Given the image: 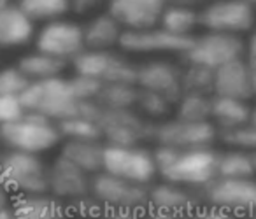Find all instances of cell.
Instances as JSON below:
<instances>
[{
	"instance_id": "cell-1",
	"label": "cell",
	"mask_w": 256,
	"mask_h": 219,
	"mask_svg": "<svg viewBox=\"0 0 256 219\" xmlns=\"http://www.w3.org/2000/svg\"><path fill=\"white\" fill-rule=\"evenodd\" d=\"M153 158L158 176L165 182L198 191L218 177V152L212 148L174 149L156 146Z\"/></svg>"
},
{
	"instance_id": "cell-2",
	"label": "cell",
	"mask_w": 256,
	"mask_h": 219,
	"mask_svg": "<svg viewBox=\"0 0 256 219\" xmlns=\"http://www.w3.org/2000/svg\"><path fill=\"white\" fill-rule=\"evenodd\" d=\"M79 114L92 118L98 124L106 144L140 146L153 137L154 123L140 116L136 109H107L96 102H81Z\"/></svg>"
},
{
	"instance_id": "cell-3",
	"label": "cell",
	"mask_w": 256,
	"mask_h": 219,
	"mask_svg": "<svg viewBox=\"0 0 256 219\" xmlns=\"http://www.w3.org/2000/svg\"><path fill=\"white\" fill-rule=\"evenodd\" d=\"M26 112H36L48 118L53 123L78 116L81 102L74 96L68 79L62 76L44 81H32L20 95Z\"/></svg>"
},
{
	"instance_id": "cell-4",
	"label": "cell",
	"mask_w": 256,
	"mask_h": 219,
	"mask_svg": "<svg viewBox=\"0 0 256 219\" xmlns=\"http://www.w3.org/2000/svg\"><path fill=\"white\" fill-rule=\"evenodd\" d=\"M60 140L56 123L36 112H25L22 120L0 126V142H4L9 151L40 154L53 149Z\"/></svg>"
},
{
	"instance_id": "cell-5",
	"label": "cell",
	"mask_w": 256,
	"mask_h": 219,
	"mask_svg": "<svg viewBox=\"0 0 256 219\" xmlns=\"http://www.w3.org/2000/svg\"><path fill=\"white\" fill-rule=\"evenodd\" d=\"M0 182L22 196L48 193V166L37 154L8 151L0 158Z\"/></svg>"
},
{
	"instance_id": "cell-6",
	"label": "cell",
	"mask_w": 256,
	"mask_h": 219,
	"mask_svg": "<svg viewBox=\"0 0 256 219\" xmlns=\"http://www.w3.org/2000/svg\"><path fill=\"white\" fill-rule=\"evenodd\" d=\"M200 204L234 216H251L256 210V179H226L214 177L196 191Z\"/></svg>"
},
{
	"instance_id": "cell-7",
	"label": "cell",
	"mask_w": 256,
	"mask_h": 219,
	"mask_svg": "<svg viewBox=\"0 0 256 219\" xmlns=\"http://www.w3.org/2000/svg\"><path fill=\"white\" fill-rule=\"evenodd\" d=\"M102 172L140 186H150L158 176L153 151H148L142 146L104 144Z\"/></svg>"
},
{
	"instance_id": "cell-8",
	"label": "cell",
	"mask_w": 256,
	"mask_h": 219,
	"mask_svg": "<svg viewBox=\"0 0 256 219\" xmlns=\"http://www.w3.org/2000/svg\"><path fill=\"white\" fill-rule=\"evenodd\" d=\"M76 76L95 79L102 84H136L137 65L114 51L84 50L72 60Z\"/></svg>"
},
{
	"instance_id": "cell-9",
	"label": "cell",
	"mask_w": 256,
	"mask_h": 219,
	"mask_svg": "<svg viewBox=\"0 0 256 219\" xmlns=\"http://www.w3.org/2000/svg\"><path fill=\"white\" fill-rule=\"evenodd\" d=\"M200 26L207 32L242 37L256 23V9L244 0H212L198 11Z\"/></svg>"
},
{
	"instance_id": "cell-10",
	"label": "cell",
	"mask_w": 256,
	"mask_h": 219,
	"mask_svg": "<svg viewBox=\"0 0 256 219\" xmlns=\"http://www.w3.org/2000/svg\"><path fill=\"white\" fill-rule=\"evenodd\" d=\"M92 196L104 210L140 212L148 207V186L120 179L107 172L92 176Z\"/></svg>"
},
{
	"instance_id": "cell-11",
	"label": "cell",
	"mask_w": 256,
	"mask_h": 219,
	"mask_svg": "<svg viewBox=\"0 0 256 219\" xmlns=\"http://www.w3.org/2000/svg\"><path fill=\"white\" fill-rule=\"evenodd\" d=\"M244 51L246 42L242 37L206 32L198 37H193L182 58L186 64L202 65L210 70H216L230 62L244 58Z\"/></svg>"
},
{
	"instance_id": "cell-12",
	"label": "cell",
	"mask_w": 256,
	"mask_h": 219,
	"mask_svg": "<svg viewBox=\"0 0 256 219\" xmlns=\"http://www.w3.org/2000/svg\"><path fill=\"white\" fill-rule=\"evenodd\" d=\"M151 138L156 146L174 149L212 148V142L218 138V128L210 121H184L174 118L154 123Z\"/></svg>"
},
{
	"instance_id": "cell-13",
	"label": "cell",
	"mask_w": 256,
	"mask_h": 219,
	"mask_svg": "<svg viewBox=\"0 0 256 219\" xmlns=\"http://www.w3.org/2000/svg\"><path fill=\"white\" fill-rule=\"evenodd\" d=\"M36 48L40 53L65 62L74 60L86 50L82 26L67 20H54L40 28L36 37Z\"/></svg>"
},
{
	"instance_id": "cell-14",
	"label": "cell",
	"mask_w": 256,
	"mask_h": 219,
	"mask_svg": "<svg viewBox=\"0 0 256 219\" xmlns=\"http://www.w3.org/2000/svg\"><path fill=\"white\" fill-rule=\"evenodd\" d=\"M192 39L193 37L172 36L156 25L144 30H123L118 48L132 54H184Z\"/></svg>"
},
{
	"instance_id": "cell-15",
	"label": "cell",
	"mask_w": 256,
	"mask_h": 219,
	"mask_svg": "<svg viewBox=\"0 0 256 219\" xmlns=\"http://www.w3.org/2000/svg\"><path fill=\"white\" fill-rule=\"evenodd\" d=\"M48 193L56 200L76 204L92 196V176L76 166L64 156H58L48 166Z\"/></svg>"
},
{
	"instance_id": "cell-16",
	"label": "cell",
	"mask_w": 256,
	"mask_h": 219,
	"mask_svg": "<svg viewBox=\"0 0 256 219\" xmlns=\"http://www.w3.org/2000/svg\"><path fill=\"white\" fill-rule=\"evenodd\" d=\"M136 86L142 92L156 93L176 104L182 95L181 68L164 60H151L140 64L137 67Z\"/></svg>"
},
{
	"instance_id": "cell-17",
	"label": "cell",
	"mask_w": 256,
	"mask_h": 219,
	"mask_svg": "<svg viewBox=\"0 0 256 219\" xmlns=\"http://www.w3.org/2000/svg\"><path fill=\"white\" fill-rule=\"evenodd\" d=\"M167 0H109L107 12L123 30H144L160 23Z\"/></svg>"
},
{
	"instance_id": "cell-18",
	"label": "cell",
	"mask_w": 256,
	"mask_h": 219,
	"mask_svg": "<svg viewBox=\"0 0 256 219\" xmlns=\"http://www.w3.org/2000/svg\"><path fill=\"white\" fill-rule=\"evenodd\" d=\"M212 95L246 100L252 96V68L244 58L230 62L214 70Z\"/></svg>"
},
{
	"instance_id": "cell-19",
	"label": "cell",
	"mask_w": 256,
	"mask_h": 219,
	"mask_svg": "<svg viewBox=\"0 0 256 219\" xmlns=\"http://www.w3.org/2000/svg\"><path fill=\"white\" fill-rule=\"evenodd\" d=\"M200 200L195 190L178 186L172 182H162L148 186V208L154 210L193 214L198 208Z\"/></svg>"
},
{
	"instance_id": "cell-20",
	"label": "cell",
	"mask_w": 256,
	"mask_h": 219,
	"mask_svg": "<svg viewBox=\"0 0 256 219\" xmlns=\"http://www.w3.org/2000/svg\"><path fill=\"white\" fill-rule=\"evenodd\" d=\"M11 212L12 219H67L64 204L50 193L18 198Z\"/></svg>"
},
{
	"instance_id": "cell-21",
	"label": "cell",
	"mask_w": 256,
	"mask_h": 219,
	"mask_svg": "<svg viewBox=\"0 0 256 219\" xmlns=\"http://www.w3.org/2000/svg\"><path fill=\"white\" fill-rule=\"evenodd\" d=\"M34 37V22H30L18 9L8 6L0 11V50L26 44Z\"/></svg>"
},
{
	"instance_id": "cell-22",
	"label": "cell",
	"mask_w": 256,
	"mask_h": 219,
	"mask_svg": "<svg viewBox=\"0 0 256 219\" xmlns=\"http://www.w3.org/2000/svg\"><path fill=\"white\" fill-rule=\"evenodd\" d=\"M82 34L86 50L112 51V48L120 44L123 28L109 12H106L90 20L88 25L82 26Z\"/></svg>"
},
{
	"instance_id": "cell-23",
	"label": "cell",
	"mask_w": 256,
	"mask_h": 219,
	"mask_svg": "<svg viewBox=\"0 0 256 219\" xmlns=\"http://www.w3.org/2000/svg\"><path fill=\"white\" fill-rule=\"evenodd\" d=\"M60 156L74 163L90 176L102 172L104 144L102 140H65Z\"/></svg>"
},
{
	"instance_id": "cell-24",
	"label": "cell",
	"mask_w": 256,
	"mask_h": 219,
	"mask_svg": "<svg viewBox=\"0 0 256 219\" xmlns=\"http://www.w3.org/2000/svg\"><path fill=\"white\" fill-rule=\"evenodd\" d=\"M251 107L246 100L212 95L210 102V123L218 130H228L251 121Z\"/></svg>"
},
{
	"instance_id": "cell-25",
	"label": "cell",
	"mask_w": 256,
	"mask_h": 219,
	"mask_svg": "<svg viewBox=\"0 0 256 219\" xmlns=\"http://www.w3.org/2000/svg\"><path fill=\"white\" fill-rule=\"evenodd\" d=\"M198 25V11L193 6L172 4V2H167L158 23V26L179 37H193V30Z\"/></svg>"
},
{
	"instance_id": "cell-26",
	"label": "cell",
	"mask_w": 256,
	"mask_h": 219,
	"mask_svg": "<svg viewBox=\"0 0 256 219\" xmlns=\"http://www.w3.org/2000/svg\"><path fill=\"white\" fill-rule=\"evenodd\" d=\"M18 68L30 79V81H44V79L58 78V76L64 72L65 62L53 58L46 53H36L25 54V56L20 58Z\"/></svg>"
},
{
	"instance_id": "cell-27",
	"label": "cell",
	"mask_w": 256,
	"mask_h": 219,
	"mask_svg": "<svg viewBox=\"0 0 256 219\" xmlns=\"http://www.w3.org/2000/svg\"><path fill=\"white\" fill-rule=\"evenodd\" d=\"M256 176L252 166L251 152L226 149L218 152V177L226 179H252Z\"/></svg>"
},
{
	"instance_id": "cell-28",
	"label": "cell",
	"mask_w": 256,
	"mask_h": 219,
	"mask_svg": "<svg viewBox=\"0 0 256 219\" xmlns=\"http://www.w3.org/2000/svg\"><path fill=\"white\" fill-rule=\"evenodd\" d=\"M18 9L30 22H54L68 12V0H18Z\"/></svg>"
},
{
	"instance_id": "cell-29",
	"label": "cell",
	"mask_w": 256,
	"mask_h": 219,
	"mask_svg": "<svg viewBox=\"0 0 256 219\" xmlns=\"http://www.w3.org/2000/svg\"><path fill=\"white\" fill-rule=\"evenodd\" d=\"M137 96L136 84H104L95 102L107 109H136Z\"/></svg>"
},
{
	"instance_id": "cell-30",
	"label": "cell",
	"mask_w": 256,
	"mask_h": 219,
	"mask_svg": "<svg viewBox=\"0 0 256 219\" xmlns=\"http://www.w3.org/2000/svg\"><path fill=\"white\" fill-rule=\"evenodd\" d=\"M210 102L212 95L182 93L176 102V118L184 121H210Z\"/></svg>"
},
{
	"instance_id": "cell-31",
	"label": "cell",
	"mask_w": 256,
	"mask_h": 219,
	"mask_svg": "<svg viewBox=\"0 0 256 219\" xmlns=\"http://www.w3.org/2000/svg\"><path fill=\"white\" fill-rule=\"evenodd\" d=\"M62 138L65 140H102L100 128L92 118L82 114L67 118V120L56 123Z\"/></svg>"
},
{
	"instance_id": "cell-32",
	"label": "cell",
	"mask_w": 256,
	"mask_h": 219,
	"mask_svg": "<svg viewBox=\"0 0 256 219\" xmlns=\"http://www.w3.org/2000/svg\"><path fill=\"white\" fill-rule=\"evenodd\" d=\"M181 88L182 93L212 95L214 70L202 67V65L186 64V67L181 68Z\"/></svg>"
},
{
	"instance_id": "cell-33",
	"label": "cell",
	"mask_w": 256,
	"mask_h": 219,
	"mask_svg": "<svg viewBox=\"0 0 256 219\" xmlns=\"http://www.w3.org/2000/svg\"><path fill=\"white\" fill-rule=\"evenodd\" d=\"M218 138L228 149H238L246 152L256 151V126L251 123L228 128V130H218Z\"/></svg>"
},
{
	"instance_id": "cell-34",
	"label": "cell",
	"mask_w": 256,
	"mask_h": 219,
	"mask_svg": "<svg viewBox=\"0 0 256 219\" xmlns=\"http://www.w3.org/2000/svg\"><path fill=\"white\" fill-rule=\"evenodd\" d=\"M30 82L32 81L18 67H6L0 70V95L20 96Z\"/></svg>"
},
{
	"instance_id": "cell-35",
	"label": "cell",
	"mask_w": 256,
	"mask_h": 219,
	"mask_svg": "<svg viewBox=\"0 0 256 219\" xmlns=\"http://www.w3.org/2000/svg\"><path fill=\"white\" fill-rule=\"evenodd\" d=\"M170 106H172V102L165 98V96L139 90L136 107L142 114H146L148 118H164L165 114L170 110Z\"/></svg>"
},
{
	"instance_id": "cell-36",
	"label": "cell",
	"mask_w": 256,
	"mask_h": 219,
	"mask_svg": "<svg viewBox=\"0 0 256 219\" xmlns=\"http://www.w3.org/2000/svg\"><path fill=\"white\" fill-rule=\"evenodd\" d=\"M68 84L74 93V96L79 102H95L98 96L100 90H102V82L95 81V79L82 78V76H74L68 79Z\"/></svg>"
},
{
	"instance_id": "cell-37",
	"label": "cell",
	"mask_w": 256,
	"mask_h": 219,
	"mask_svg": "<svg viewBox=\"0 0 256 219\" xmlns=\"http://www.w3.org/2000/svg\"><path fill=\"white\" fill-rule=\"evenodd\" d=\"M25 112L26 110L23 107L20 96L0 95V126L22 120L25 116Z\"/></svg>"
},
{
	"instance_id": "cell-38",
	"label": "cell",
	"mask_w": 256,
	"mask_h": 219,
	"mask_svg": "<svg viewBox=\"0 0 256 219\" xmlns=\"http://www.w3.org/2000/svg\"><path fill=\"white\" fill-rule=\"evenodd\" d=\"M192 219H237V216L228 214L224 210L214 207H206V208H196L192 214Z\"/></svg>"
},
{
	"instance_id": "cell-39",
	"label": "cell",
	"mask_w": 256,
	"mask_h": 219,
	"mask_svg": "<svg viewBox=\"0 0 256 219\" xmlns=\"http://www.w3.org/2000/svg\"><path fill=\"white\" fill-rule=\"evenodd\" d=\"M104 4V0H68V9L78 14H86L90 11H95Z\"/></svg>"
},
{
	"instance_id": "cell-40",
	"label": "cell",
	"mask_w": 256,
	"mask_h": 219,
	"mask_svg": "<svg viewBox=\"0 0 256 219\" xmlns=\"http://www.w3.org/2000/svg\"><path fill=\"white\" fill-rule=\"evenodd\" d=\"M244 60L248 62V65L252 68V72H254V70H256V30L251 34L249 40L246 42Z\"/></svg>"
},
{
	"instance_id": "cell-41",
	"label": "cell",
	"mask_w": 256,
	"mask_h": 219,
	"mask_svg": "<svg viewBox=\"0 0 256 219\" xmlns=\"http://www.w3.org/2000/svg\"><path fill=\"white\" fill-rule=\"evenodd\" d=\"M144 219H192V214H179V212H167V210H154L150 208Z\"/></svg>"
},
{
	"instance_id": "cell-42",
	"label": "cell",
	"mask_w": 256,
	"mask_h": 219,
	"mask_svg": "<svg viewBox=\"0 0 256 219\" xmlns=\"http://www.w3.org/2000/svg\"><path fill=\"white\" fill-rule=\"evenodd\" d=\"M96 219H142L139 212L132 210H104Z\"/></svg>"
},
{
	"instance_id": "cell-43",
	"label": "cell",
	"mask_w": 256,
	"mask_h": 219,
	"mask_svg": "<svg viewBox=\"0 0 256 219\" xmlns=\"http://www.w3.org/2000/svg\"><path fill=\"white\" fill-rule=\"evenodd\" d=\"M8 205H9V191L4 184L0 182V212L8 210Z\"/></svg>"
},
{
	"instance_id": "cell-44",
	"label": "cell",
	"mask_w": 256,
	"mask_h": 219,
	"mask_svg": "<svg viewBox=\"0 0 256 219\" xmlns=\"http://www.w3.org/2000/svg\"><path fill=\"white\" fill-rule=\"evenodd\" d=\"M167 2H172V4H186V6H193L200 0H167Z\"/></svg>"
},
{
	"instance_id": "cell-45",
	"label": "cell",
	"mask_w": 256,
	"mask_h": 219,
	"mask_svg": "<svg viewBox=\"0 0 256 219\" xmlns=\"http://www.w3.org/2000/svg\"><path fill=\"white\" fill-rule=\"evenodd\" d=\"M0 219H12V212L9 208L8 210H2L0 212Z\"/></svg>"
},
{
	"instance_id": "cell-46",
	"label": "cell",
	"mask_w": 256,
	"mask_h": 219,
	"mask_svg": "<svg viewBox=\"0 0 256 219\" xmlns=\"http://www.w3.org/2000/svg\"><path fill=\"white\" fill-rule=\"evenodd\" d=\"M252 96H256V70L252 72Z\"/></svg>"
},
{
	"instance_id": "cell-47",
	"label": "cell",
	"mask_w": 256,
	"mask_h": 219,
	"mask_svg": "<svg viewBox=\"0 0 256 219\" xmlns=\"http://www.w3.org/2000/svg\"><path fill=\"white\" fill-rule=\"evenodd\" d=\"M249 123H251V124H254V126H256V107L251 110V121H249Z\"/></svg>"
},
{
	"instance_id": "cell-48",
	"label": "cell",
	"mask_w": 256,
	"mask_h": 219,
	"mask_svg": "<svg viewBox=\"0 0 256 219\" xmlns=\"http://www.w3.org/2000/svg\"><path fill=\"white\" fill-rule=\"evenodd\" d=\"M8 6H11V2H9V0H0V11H2V9H6Z\"/></svg>"
},
{
	"instance_id": "cell-49",
	"label": "cell",
	"mask_w": 256,
	"mask_h": 219,
	"mask_svg": "<svg viewBox=\"0 0 256 219\" xmlns=\"http://www.w3.org/2000/svg\"><path fill=\"white\" fill-rule=\"evenodd\" d=\"M251 160H252V166H254V172H256V151L251 152Z\"/></svg>"
},
{
	"instance_id": "cell-50",
	"label": "cell",
	"mask_w": 256,
	"mask_h": 219,
	"mask_svg": "<svg viewBox=\"0 0 256 219\" xmlns=\"http://www.w3.org/2000/svg\"><path fill=\"white\" fill-rule=\"evenodd\" d=\"M244 2H248V4H251L252 8H254V6H256V0H244Z\"/></svg>"
},
{
	"instance_id": "cell-51",
	"label": "cell",
	"mask_w": 256,
	"mask_h": 219,
	"mask_svg": "<svg viewBox=\"0 0 256 219\" xmlns=\"http://www.w3.org/2000/svg\"><path fill=\"white\" fill-rule=\"evenodd\" d=\"M249 218H251V219H256V210H254V212H252V214H251V216H249Z\"/></svg>"
}]
</instances>
